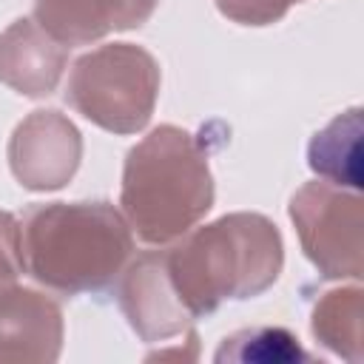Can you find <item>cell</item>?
<instances>
[{
	"instance_id": "3",
	"label": "cell",
	"mask_w": 364,
	"mask_h": 364,
	"mask_svg": "<svg viewBox=\"0 0 364 364\" xmlns=\"http://www.w3.org/2000/svg\"><path fill=\"white\" fill-rule=\"evenodd\" d=\"M119 205L142 242H176L213 205L205 145L179 125L154 128L125 156Z\"/></svg>"
},
{
	"instance_id": "15",
	"label": "cell",
	"mask_w": 364,
	"mask_h": 364,
	"mask_svg": "<svg viewBox=\"0 0 364 364\" xmlns=\"http://www.w3.org/2000/svg\"><path fill=\"white\" fill-rule=\"evenodd\" d=\"M26 270L23 262V233L14 213L0 210V287L14 284Z\"/></svg>"
},
{
	"instance_id": "1",
	"label": "cell",
	"mask_w": 364,
	"mask_h": 364,
	"mask_svg": "<svg viewBox=\"0 0 364 364\" xmlns=\"http://www.w3.org/2000/svg\"><path fill=\"white\" fill-rule=\"evenodd\" d=\"M162 253L168 282L193 321L230 299L264 293L284 264L279 228L250 210L225 213L202 228L193 225Z\"/></svg>"
},
{
	"instance_id": "5",
	"label": "cell",
	"mask_w": 364,
	"mask_h": 364,
	"mask_svg": "<svg viewBox=\"0 0 364 364\" xmlns=\"http://www.w3.org/2000/svg\"><path fill=\"white\" fill-rule=\"evenodd\" d=\"M304 256L324 279H361L364 270V208L358 191L313 179L290 199Z\"/></svg>"
},
{
	"instance_id": "10",
	"label": "cell",
	"mask_w": 364,
	"mask_h": 364,
	"mask_svg": "<svg viewBox=\"0 0 364 364\" xmlns=\"http://www.w3.org/2000/svg\"><path fill=\"white\" fill-rule=\"evenodd\" d=\"M156 6L159 0H34V20L71 48L139 28Z\"/></svg>"
},
{
	"instance_id": "12",
	"label": "cell",
	"mask_w": 364,
	"mask_h": 364,
	"mask_svg": "<svg viewBox=\"0 0 364 364\" xmlns=\"http://www.w3.org/2000/svg\"><path fill=\"white\" fill-rule=\"evenodd\" d=\"M310 330L330 353L358 364L364 358V290L358 282L321 293L310 313Z\"/></svg>"
},
{
	"instance_id": "13",
	"label": "cell",
	"mask_w": 364,
	"mask_h": 364,
	"mask_svg": "<svg viewBox=\"0 0 364 364\" xmlns=\"http://www.w3.org/2000/svg\"><path fill=\"white\" fill-rule=\"evenodd\" d=\"M213 361L225 364H293L310 361L299 338L287 327H245L222 338L213 353Z\"/></svg>"
},
{
	"instance_id": "9",
	"label": "cell",
	"mask_w": 364,
	"mask_h": 364,
	"mask_svg": "<svg viewBox=\"0 0 364 364\" xmlns=\"http://www.w3.org/2000/svg\"><path fill=\"white\" fill-rule=\"evenodd\" d=\"M68 51L34 17H20L0 31V82L23 97H48L63 80Z\"/></svg>"
},
{
	"instance_id": "7",
	"label": "cell",
	"mask_w": 364,
	"mask_h": 364,
	"mask_svg": "<svg viewBox=\"0 0 364 364\" xmlns=\"http://www.w3.org/2000/svg\"><path fill=\"white\" fill-rule=\"evenodd\" d=\"M117 304L131 330L148 344L185 336L193 324L168 282L162 250H148L125 264L117 279Z\"/></svg>"
},
{
	"instance_id": "2",
	"label": "cell",
	"mask_w": 364,
	"mask_h": 364,
	"mask_svg": "<svg viewBox=\"0 0 364 364\" xmlns=\"http://www.w3.org/2000/svg\"><path fill=\"white\" fill-rule=\"evenodd\" d=\"M20 233L26 273L63 296L108 290L134 253V230L102 199L34 205Z\"/></svg>"
},
{
	"instance_id": "14",
	"label": "cell",
	"mask_w": 364,
	"mask_h": 364,
	"mask_svg": "<svg viewBox=\"0 0 364 364\" xmlns=\"http://www.w3.org/2000/svg\"><path fill=\"white\" fill-rule=\"evenodd\" d=\"M293 3L301 0H216V9L239 26H270L279 23Z\"/></svg>"
},
{
	"instance_id": "8",
	"label": "cell",
	"mask_w": 364,
	"mask_h": 364,
	"mask_svg": "<svg viewBox=\"0 0 364 364\" xmlns=\"http://www.w3.org/2000/svg\"><path fill=\"white\" fill-rule=\"evenodd\" d=\"M63 310L34 287H0V361H57Z\"/></svg>"
},
{
	"instance_id": "4",
	"label": "cell",
	"mask_w": 364,
	"mask_h": 364,
	"mask_svg": "<svg viewBox=\"0 0 364 364\" xmlns=\"http://www.w3.org/2000/svg\"><path fill=\"white\" fill-rule=\"evenodd\" d=\"M162 71L151 51L134 43H108L82 54L65 85L68 105L111 134H136L148 125Z\"/></svg>"
},
{
	"instance_id": "6",
	"label": "cell",
	"mask_w": 364,
	"mask_h": 364,
	"mask_svg": "<svg viewBox=\"0 0 364 364\" xmlns=\"http://www.w3.org/2000/svg\"><path fill=\"white\" fill-rule=\"evenodd\" d=\"M6 154L11 173L23 188L60 191L80 168L82 136L65 114L54 108H37L17 122Z\"/></svg>"
},
{
	"instance_id": "11",
	"label": "cell",
	"mask_w": 364,
	"mask_h": 364,
	"mask_svg": "<svg viewBox=\"0 0 364 364\" xmlns=\"http://www.w3.org/2000/svg\"><path fill=\"white\" fill-rule=\"evenodd\" d=\"M361 108H347L336 114L324 128H318L307 145L310 171L338 188H361Z\"/></svg>"
}]
</instances>
